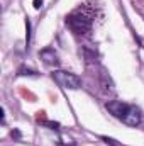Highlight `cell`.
Returning a JSON list of instances; mask_svg holds the SVG:
<instances>
[{
	"label": "cell",
	"mask_w": 144,
	"mask_h": 146,
	"mask_svg": "<svg viewBox=\"0 0 144 146\" xmlns=\"http://www.w3.org/2000/svg\"><path fill=\"white\" fill-rule=\"evenodd\" d=\"M105 109L117 119H120L124 124L127 126H139L141 124V112L136 109L134 106H129L126 102H120V100H110L105 104Z\"/></svg>",
	"instance_id": "1"
},
{
	"label": "cell",
	"mask_w": 144,
	"mask_h": 146,
	"mask_svg": "<svg viewBox=\"0 0 144 146\" xmlns=\"http://www.w3.org/2000/svg\"><path fill=\"white\" fill-rule=\"evenodd\" d=\"M92 22H93L92 14H88V10L85 7L75 10L73 14H70L66 17V24L70 26V29H71L73 33H76V34H87L92 29Z\"/></svg>",
	"instance_id": "2"
},
{
	"label": "cell",
	"mask_w": 144,
	"mask_h": 146,
	"mask_svg": "<svg viewBox=\"0 0 144 146\" xmlns=\"http://www.w3.org/2000/svg\"><path fill=\"white\" fill-rule=\"evenodd\" d=\"M53 80L63 87V88H70V90H76L81 87V80L75 75V73H70V72H63V70H56L53 72Z\"/></svg>",
	"instance_id": "3"
},
{
	"label": "cell",
	"mask_w": 144,
	"mask_h": 146,
	"mask_svg": "<svg viewBox=\"0 0 144 146\" xmlns=\"http://www.w3.org/2000/svg\"><path fill=\"white\" fill-rule=\"evenodd\" d=\"M39 58L44 61V65L48 66H58L59 65V58H58V53L53 49V48H44L41 53H39Z\"/></svg>",
	"instance_id": "4"
},
{
	"label": "cell",
	"mask_w": 144,
	"mask_h": 146,
	"mask_svg": "<svg viewBox=\"0 0 144 146\" xmlns=\"http://www.w3.org/2000/svg\"><path fill=\"white\" fill-rule=\"evenodd\" d=\"M100 85H102L104 94L112 95V94L115 92V88H114V82H112V78L108 76V73H105V72L100 73Z\"/></svg>",
	"instance_id": "5"
},
{
	"label": "cell",
	"mask_w": 144,
	"mask_h": 146,
	"mask_svg": "<svg viewBox=\"0 0 144 146\" xmlns=\"http://www.w3.org/2000/svg\"><path fill=\"white\" fill-rule=\"evenodd\" d=\"M19 75H31V76H36V72H34V70H31V68L22 66V68H19Z\"/></svg>",
	"instance_id": "6"
},
{
	"label": "cell",
	"mask_w": 144,
	"mask_h": 146,
	"mask_svg": "<svg viewBox=\"0 0 144 146\" xmlns=\"http://www.w3.org/2000/svg\"><path fill=\"white\" fill-rule=\"evenodd\" d=\"M42 124H44V126H48L49 129H54V131H58V129H59V124H58V122H53V121H44Z\"/></svg>",
	"instance_id": "7"
},
{
	"label": "cell",
	"mask_w": 144,
	"mask_h": 146,
	"mask_svg": "<svg viewBox=\"0 0 144 146\" xmlns=\"http://www.w3.org/2000/svg\"><path fill=\"white\" fill-rule=\"evenodd\" d=\"M26 29H27V34H26V42L29 44V42H31V22H29V19H26Z\"/></svg>",
	"instance_id": "8"
},
{
	"label": "cell",
	"mask_w": 144,
	"mask_h": 146,
	"mask_svg": "<svg viewBox=\"0 0 144 146\" xmlns=\"http://www.w3.org/2000/svg\"><path fill=\"white\" fill-rule=\"evenodd\" d=\"M102 139H104V141H105L107 145H110V146H120L119 143H117V141H115V139H112V138H107V136H104Z\"/></svg>",
	"instance_id": "9"
},
{
	"label": "cell",
	"mask_w": 144,
	"mask_h": 146,
	"mask_svg": "<svg viewBox=\"0 0 144 146\" xmlns=\"http://www.w3.org/2000/svg\"><path fill=\"white\" fill-rule=\"evenodd\" d=\"M10 136H12V138H15V139H20V131H17V129H14V131L10 133Z\"/></svg>",
	"instance_id": "10"
},
{
	"label": "cell",
	"mask_w": 144,
	"mask_h": 146,
	"mask_svg": "<svg viewBox=\"0 0 144 146\" xmlns=\"http://www.w3.org/2000/svg\"><path fill=\"white\" fill-rule=\"evenodd\" d=\"M32 5H34V9H41L42 7V0H34Z\"/></svg>",
	"instance_id": "11"
}]
</instances>
